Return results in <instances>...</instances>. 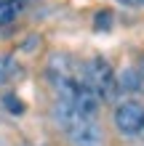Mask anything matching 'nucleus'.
Returning <instances> with one entry per match:
<instances>
[{
    "instance_id": "4",
    "label": "nucleus",
    "mask_w": 144,
    "mask_h": 146,
    "mask_svg": "<svg viewBox=\"0 0 144 146\" xmlns=\"http://www.w3.org/2000/svg\"><path fill=\"white\" fill-rule=\"evenodd\" d=\"M19 74V64L13 61V56H0V85L13 80Z\"/></svg>"
},
{
    "instance_id": "2",
    "label": "nucleus",
    "mask_w": 144,
    "mask_h": 146,
    "mask_svg": "<svg viewBox=\"0 0 144 146\" xmlns=\"http://www.w3.org/2000/svg\"><path fill=\"white\" fill-rule=\"evenodd\" d=\"M115 127L120 135H139L144 130V104L139 101H123L115 109Z\"/></svg>"
},
{
    "instance_id": "3",
    "label": "nucleus",
    "mask_w": 144,
    "mask_h": 146,
    "mask_svg": "<svg viewBox=\"0 0 144 146\" xmlns=\"http://www.w3.org/2000/svg\"><path fill=\"white\" fill-rule=\"evenodd\" d=\"M21 11L19 0H0V24H11Z\"/></svg>"
},
{
    "instance_id": "1",
    "label": "nucleus",
    "mask_w": 144,
    "mask_h": 146,
    "mask_svg": "<svg viewBox=\"0 0 144 146\" xmlns=\"http://www.w3.org/2000/svg\"><path fill=\"white\" fill-rule=\"evenodd\" d=\"M80 80L99 101H112L115 93H117L115 72H112V66H109V61H104L101 56L91 58V61H86L80 66Z\"/></svg>"
},
{
    "instance_id": "7",
    "label": "nucleus",
    "mask_w": 144,
    "mask_h": 146,
    "mask_svg": "<svg viewBox=\"0 0 144 146\" xmlns=\"http://www.w3.org/2000/svg\"><path fill=\"white\" fill-rule=\"evenodd\" d=\"M133 69H136V80H139V88H136V90L144 93V58L139 61V66H133Z\"/></svg>"
},
{
    "instance_id": "6",
    "label": "nucleus",
    "mask_w": 144,
    "mask_h": 146,
    "mask_svg": "<svg viewBox=\"0 0 144 146\" xmlns=\"http://www.w3.org/2000/svg\"><path fill=\"white\" fill-rule=\"evenodd\" d=\"M3 106L11 111V114H16V117H19V114H24V109H27V106H24V101H21V98H16L13 93L3 96Z\"/></svg>"
},
{
    "instance_id": "5",
    "label": "nucleus",
    "mask_w": 144,
    "mask_h": 146,
    "mask_svg": "<svg viewBox=\"0 0 144 146\" xmlns=\"http://www.w3.org/2000/svg\"><path fill=\"white\" fill-rule=\"evenodd\" d=\"M112 11H107V8H101V11L94 16V29L96 32H109L112 29Z\"/></svg>"
},
{
    "instance_id": "8",
    "label": "nucleus",
    "mask_w": 144,
    "mask_h": 146,
    "mask_svg": "<svg viewBox=\"0 0 144 146\" xmlns=\"http://www.w3.org/2000/svg\"><path fill=\"white\" fill-rule=\"evenodd\" d=\"M117 3H123V5H128V8H141L144 0H117Z\"/></svg>"
}]
</instances>
